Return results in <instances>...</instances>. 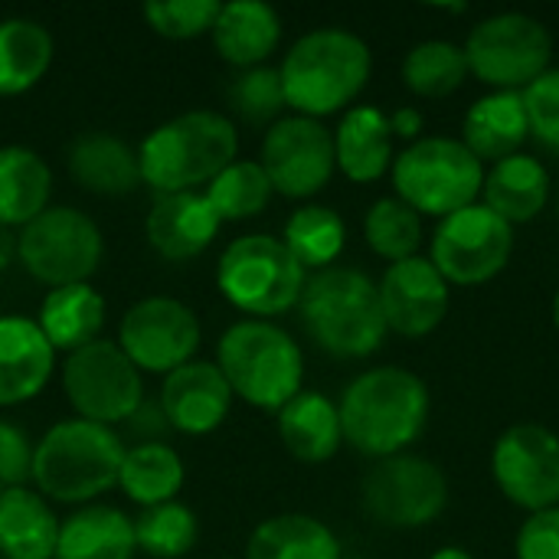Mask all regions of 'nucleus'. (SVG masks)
Listing matches in <instances>:
<instances>
[{"label": "nucleus", "instance_id": "obj_1", "mask_svg": "<svg viewBox=\"0 0 559 559\" xmlns=\"http://www.w3.org/2000/svg\"><path fill=\"white\" fill-rule=\"evenodd\" d=\"M344 442L360 455L390 459L413 445L429 423V390L403 367L360 373L337 403Z\"/></svg>", "mask_w": 559, "mask_h": 559}, {"label": "nucleus", "instance_id": "obj_2", "mask_svg": "<svg viewBox=\"0 0 559 559\" xmlns=\"http://www.w3.org/2000/svg\"><path fill=\"white\" fill-rule=\"evenodd\" d=\"M373 69L370 46L341 26L311 29L285 52L278 75L288 108L305 118H324L347 108L367 85Z\"/></svg>", "mask_w": 559, "mask_h": 559}, {"label": "nucleus", "instance_id": "obj_3", "mask_svg": "<svg viewBox=\"0 0 559 559\" xmlns=\"http://www.w3.org/2000/svg\"><path fill=\"white\" fill-rule=\"evenodd\" d=\"M301 324L308 337L341 360H360L380 350L390 328L380 305V288L360 269H324L305 282Z\"/></svg>", "mask_w": 559, "mask_h": 559}, {"label": "nucleus", "instance_id": "obj_4", "mask_svg": "<svg viewBox=\"0 0 559 559\" xmlns=\"http://www.w3.org/2000/svg\"><path fill=\"white\" fill-rule=\"evenodd\" d=\"M239 154L236 124L219 111H183L157 124L138 147L141 183L160 193H187L210 183Z\"/></svg>", "mask_w": 559, "mask_h": 559}, {"label": "nucleus", "instance_id": "obj_5", "mask_svg": "<svg viewBox=\"0 0 559 559\" xmlns=\"http://www.w3.org/2000/svg\"><path fill=\"white\" fill-rule=\"evenodd\" d=\"M121 459L124 442L111 426L62 419L33 449V485L46 501L88 504L118 485Z\"/></svg>", "mask_w": 559, "mask_h": 559}, {"label": "nucleus", "instance_id": "obj_6", "mask_svg": "<svg viewBox=\"0 0 559 559\" xmlns=\"http://www.w3.org/2000/svg\"><path fill=\"white\" fill-rule=\"evenodd\" d=\"M216 367L223 370L233 396L272 413L298 396L305 380V357L298 341L278 324L259 318H246L226 328L216 347Z\"/></svg>", "mask_w": 559, "mask_h": 559}, {"label": "nucleus", "instance_id": "obj_7", "mask_svg": "<svg viewBox=\"0 0 559 559\" xmlns=\"http://www.w3.org/2000/svg\"><path fill=\"white\" fill-rule=\"evenodd\" d=\"M396 197L419 216H452L478 203L485 164L459 138H419L393 157Z\"/></svg>", "mask_w": 559, "mask_h": 559}, {"label": "nucleus", "instance_id": "obj_8", "mask_svg": "<svg viewBox=\"0 0 559 559\" xmlns=\"http://www.w3.org/2000/svg\"><path fill=\"white\" fill-rule=\"evenodd\" d=\"M308 272L275 236H239L216 262V288L223 298L265 321L301 301Z\"/></svg>", "mask_w": 559, "mask_h": 559}, {"label": "nucleus", "instance_id": "obj_9", "mask_svg": "<svg viewBox=\"0 0 559 559\" xmlns=\"http://www.w3.org/2000/svg\"><path fill=\"white\" fill-rule=\"evenodd\" d=\"M468 72L495 92H524L554 59L550 29L531 13H495L465 39Z\"/></svg>", "mask_w": 559, "mask_h": 559}, {"label": "nucleus", "instance_id": "obj_10", "mask_svg": "<svg viewBox=\"0 0 559 559\" xmlns=\"http://www.w3.org/2000/svg\"><path fill=\"white\" fill-rule=\"evenodd\" d=\"M102 252V229L75 206H49L16 233L20 265L49 288L88 282L98 272Z\"/></svg>", "mask_w": 559, "mask_h": 559}, {"label": "nucleus", "instance_id": "obj_11", "mask_svg": "<svg viewBox=\"0 0 559 559\" xmlns=\"http://www.w3.org/2000/svg\"><path fill=\"white\" fill-rule=\"evenodd\" d=\"M62 390L79 419L118 426L144 403L141 370L124 357L118 341H92L62 364Z\"/></svg>", "mask_w": 559, "mask_h": 559}, {"label": "nucleus", "instance_id": "obj_12", "mask_svg": "<svg viewBox=\"0 0 559 559\" xmlns=\"http://www.w3.org/2000/svg\"><path fill=\"white\" fill-rule=\"evenodd\" d=\"M364 511L390 531H416L432 524L449 504L442 468L419 455L380 459L364 478Z\"/></svg>", "mask_w": 559, "mask_h": 559}, {"label": "nucleus", "instance_id": "obj_13", "mask_svg": "<svg viewBox=\"0 0 559 559\" xmlns=\"http://www.w3.org/2000/svg\"><path fill=\"white\" fill-rule=\"evenodd\" d=\"M514 252V226L491 213L485 203H472L445 216L432 236L429 262L449 285H485L501 275Z\"/></svg>", "mask_w": 559, "mask_h": 559}, {"label": "nucleus", "instance_id": "obj_14", "mask_svg": "<svg viewBox=\"0 0 559 559\" xmlns=\"http://www.w3.org/2000/svg\"><path fill=\"white\" fill-rule=\"evenodd\" d=\"M259 164L275 193L308 200L321 193L334 177V131L305 115L278 118L262 138Z\"/></svg>", "mask_w": 559, "mask_h": 559}, {"label": "nucleus", "instance_id": "obj_15", "mask_svg": "<svg viewBox=\"0 0 559 559\" xmlns=\"http://www.w3.org/2000/svg\"><path fill=\"white\" fill-rule=\"evenodd\" d=\"M118 347L141 373H174L200 347V321L177 298H141L118 324Z\"/></svg>", "mask_w": 559, "mask_h": 559}, {"label": "nucleus", "instance_id": "obj_16", "mask_svg": "<svg viewBox=\"0 0 559 559\" xmlns=\"http://www.w3.org/2000/svg\"><path fill=\"white\" fill-rule=\"evenodd\" d=\"M491 472L511 504L531 514L559 508V439L550 429L537 423L511 426L495 442Z\"/></svg>", "mask_w": 559, "mask_h": 559}, {"label": "nucleus", "instance_id": "obj_17", "mask_svg": "<svg viewBox=\"0 0 559 559\" xmlns=\"http://www.w3.org/2000/svg\"><path fill=\"white\" fill-rule=\"evenodd\" d=\"M377 288L386 328L403 337H426L449 314V282L423 255L393 262Z\"/></svg>", "mask_w": 559, "mask_h": 559}, {"label": "nucleus", "instance_id": "obj_18", "mask_svg": "<svg viewBox=\"0 0 559 559\" xmlns=\"http://www.w3.org/2000/svg\"><path fill=\"white\" fill-rule=\"evenodd\" d=\"M233 390L223 370L210 360H190L164 377L160 409L170 429L183 436H206L223 426L233 409Z\"/></svg>", "mask_w": 559, "mask_h": 559}, {"label": "nucleus", "instance_id": "obj_19", "mask_svg": "<svg viewBox=\"0 0 559 559\" xmlns=\"http://www.w3.org/2000/svg\"><path fill=\"white\" fill-rule=\"evenodd\" d=\"M219 226L223 219L210 206L206 193L187 190V193H160L147 213L144 233L157 255L170 262H187L216 239Z\"/></svg>", "mask_w": 559, "mask_h": 559}, {"label": "nucleus", "instance_id": "obj_20", "mask_svg": "<svg viewBox=\"0 0 559 559\" xmlns=\"http://www.w3.org/2000/svg\"><path fill=\"white\" fill-rule=\"evenodd\" d=\"M56 350L36 328L20 314L0 318V406H20L39 396L52 377Z\"/></svg>", "mask_w": 559, "mask_h": 559}, {"label": "nucleus", "instance_id": "obj_21", "mask_svg": "<svg viewBox=\"0 0 559 559\" xmlns=\"http://www.w3.org/2000/svg\"><path fill=\"white\" fill-rule=\"evenodd\" d=\"M210 33H213L216 52L229 66L255 69V66H265V59L278 49L282 16L272 3L233 0V3H219L216 23Z\"/></svg>", "mask_w": 559, "mask_h": 559}, {"label": "nucleus", "instance_id": "obj_22", "mask_svg": "<svg viewBox=\"0 0 559 559\" xmlns=\"http://www.w3.org/2000/svg\"><path fill=\"white\" fill-rule=\"evenodd\" d=\"M527 138H531V121L521 92H491L465 111L462 144L481 164H498L521 154Z\"/></svg>", "mask_w": 559, "mask_h": 559}, {"label": "nucleus", "instance_id": "obj_23", "mask_svg": "<svg viewBox=\"0 0 559 559\" xmlns=\"http://www.w3.org/2000/svg\"><path fill=\"white\" fill-rule=\"evenodd\" d=\"M390 115L373 105L347 108L334 131V160L354 183H373L393 167Z\"/></svg>", "mask_w": 559, "mask_h": 559}, {"label": "nucleus", "instance_id": "obj_24", "mask_svg": "<svg viewBox=\"0 0 559 559\" xmlns=\"http://www.w3.org/2000/svg\"><path fill=\"white\" fill-rule=\"evenodd\" d=\"M72 180L98 197H124L141 183L138 151L108 131H88L69 144Z\"/></svg>", "mask_w": 559, "mask_h": 559}, {"label": "nucleus", "instance_id": "obj_25", "mask_svg": "<svg viewBox=\"0 0 559 559\" xmlns=\"http://www.w3.org/2000/svg\"><path fill=\"white\" fill-rule=\"evenodd\" d=\"M278 439L298 462L321 465L334 459L344 442L337 403L318 390H301L278 409Z\"/></svg>", "mask_w": 559, "mask_h": 559}, {"label": "nucleus", "instance_id": "obj_26", "mask_svg": "<svg viewBox=\"0 0 559 559\" xmlns=\"http://www.w3.org/2000/svg\"><path fill=\"white\" fill-rule=\"evenodd\" d=\"M481 197L485 206L498 213L504 223H531L544 213L550 200V174L537 157L514 154L508 160L491 164V170L485 174Z\"/></svg>", "mask_w": 559, "mask_h": 559}, {"label": "nucleus", "instance_id": "obj_27", "mask_svg": "<svg viewBox=\"0 0 559 559\" xmlns=\"http://www.w3.org/2000/svg\"><path fill=\"white\" fill-rule=\"evenodd\" d=\"M134 521L108 504H85L59 524L56 559H134Z\"/></svg>", "mask_w": 559, "mask_h": 559}, {"label": "nucleus", "instance_id": "obj_28", "mask_svg": "<svg viewBox=\"0 0 559 559\" xmlns=\"http://www.w3.org/2000/svg\"><path fill=\"white\" fill-rule=\"evenodd\" d=\"M59 521L33 488H7L0 498V554L7 559H56Z\"/></svg>", "mask_w": 559, "mask_h": 559}, {"label": "nucleus", "instance_id": "obj_29", "mask_svg": "<svg viewBox=\"0 0 559 559\" xmlns=\"http://www.w3.org/2000/svg\"><path fill=\"white\" fill-rule=\"evenodd\" d=\"M36 328L49 341L52 350H79L92 341H98L105 328V298L88 285H62L49 288V295L39 305Z\"/></svg>", "mask_w": 559, "mask_h": 559}, {"label": "nucleus", "instance_id": "obj_30", "mask_svg": "<svg viewBox=\"0 0 559 559\" xmlns=\"http://www.w3.org/2000/svg\"><path fill=\"white\" fill-rule=\"evenodd\" d=\"M52 197V170L49 164L23 147L7 144L0 147V223L3 226H26L43 210H49Z\"/></svg>", "mask_w": 559, "mask_h": 559}, {"label": "nucleus", "instance_id": "obj_31", "mask_svg": "<svg viewBox=\"0 0 559 559\" xmlns=\"http://www.w3.org/2000/svg\"><path fill=\"white\" fill-rule=\"evenodd\" d=\"M52 33L26 16L0 20V95L29 92L52 66Z\"/></svg>", "mask_w": 559, "mask_h": 559}, {"label": "nucleus", "instance_id": "obj_32", "mask_svg": "<svg viewBox=\"0 0 559 559\" xmlns=\"http://www.w3.org/2000/svg\"><path fill=\"white\" fill-rule=\"evenodd\" d=\"M187 478L183 459L167 442H138L134 449H124L118 488L141 508L167 504L180 495Z\"/></svg>", "mask_w": 559, "mask_h": 559}, {"label": "nucleus", "instance_id": "obj_33", "mask_svg": "<svg viewBox=\"0 0 559 559\" xmlns=\"http://www.w3.org/2000/svg\"><path fill=\"white\" fill-rule=\"evenodd\" d=\"M246 559H341V544L318 518L278 514L252 531Z\"/></svg>", "mask_w": 559, "mask_h": 559}, {"label": "nucleus", "instance_id": "obj_34", "mask_svg": "<svg viewBox=\"0 0 559 559\" xmlns=\"http://www.w3.org/2000/svg\"><path fill=\"white\" fill-rule=\"evenodd\" d=\"M285 249L298 259V265L308 272H324L331 269V262L344 252L347 246V226L341 219L337 210L321 206V203H308L301 210H295L285 223L282 233Z\"/></svg>", "mask_w": 559, "mask_h": 559}, {"label": "nucleus", "instance_id": "obj_35", "mask_svg": "<svg viewBox=\"0 0 559 559\" xmlns=\"http://www.w3.org/2000/svg\"><path fill=\"white\" fill-rule=\"evenodd\" d=\"M468 75L465 49L449 39H426L403 59V82L419 98H445L459 92Z\"/></svg>", "mask_w": 559, "mask_h": 559}, {"label": "nucleus", "instance_id": "obj_36", "mask_svg": "<svg viewBox=\"0 0 559 559\" xmlns=\"http://www.w3.org/2000/svg\"><path fill=\"white\" fill-rule=\"evenodd\" d=\"M272 183L259 160H233L206 183V200L223 223H239L259 216L272 200Z\"/></svg>", "mask_w": 559, "mask_h": 559}, {"label": "nucleus", "instance_id": "obj_37", "mask_svg": "<svg viewBox=\"0 0 559 559\" xmlns=\"http://www.w3.org/2000/svg\"><path fill=\"white\" fill-rule=\"evenodd\" d=\"M200 537V524L197 514L180 504V501H167L157 508H144L134 518V540L138 550H144L154 559H180L187 557L197 547Z\"/></svg>", "mask_w": 559, "mask_h": 559}, {"label": "nucleus", "instance_id": "obj_38", "mask_svg": "<svg viewBox=\"0 0 559 559\" xmlns=\"http://www.w3.org/2000/svg\"><path fill=\"white\" fill-rule=\"evenodd\" d=\"M364 236H367V246L393 265L419 252L423 216L413 206H406L400 197H383L367 210Z\"/></svg>", "mask_w": 559, "mask_h": 559}, {"label": "nucleus", "instance_id": "obj_39", "mask_svg": "<svg viewBox=\"0 0 559 559\" xmlns=\"http://www.w3.org/2000/svg\"><path fill=\"white\" fill-rule=\"evenodd\" d=\"M229 102L249 124H275L282 108L288 105L285 88H282V75L272 66L242 69L229 88Z\"/></svg>", "mask_w": 559, "mask_h": 559}, {"label": "nucleus", "instance_id": "obj_40", "mask_svg": "<svg viewBox=\"0 0 559 559\" xmlns=\"http://www.w3.org/2000/svg\"><path fill=\"white\" fill-rule=\"evenodd\" d=\"M219 0H151L144 3V20L154 33L167 39H193L213 29Z\"/></svg>", "mask_w": 559, "mask_h": 559}, {"label": "nucleus", "instance_id": "obj_41", "mask_svg": "<svg viewBox=\"0 0 559 559\" xmlns=\"http://www.w3.org/2000/svg\"><path fill=\"white\" fill-rule=\"evenodd\" d=\"M521 95L531 121V138H537L547 151L559 154V69H547Z\"/></svg>", "mask_w": 559, "mask_h": 559}, {"label": "nucleus", "instance_id": "obj_42", "mask_svg": "<svg viewBox=\"0 0 559 559\" xmlns=\"http://www.w3.org/2000/svg\"><path fill=\"white\" fill-rule=\"evenodd\" d=\"M33 442L13 423H0V481L3 488H26L33 481Z\"/></svg>", "mask_w": 559, "mask_h": 559}, {"label": "nucleus", "instance_id": "obj_43", "mask_svg": "<svg viewBox=\"0 0 559 559\" xmlns=\"http://www.w3.org/2000/svg\"><path fill=\"white\" fill-rule=\"evenodd\" d=\"M518 559H559V508L531 514L514 540Z\"/></svg>", "mask_w": 559, "mask_h": 559}, {"label": "nucleus", "instance_id": "obj_44", "mask_svg": "<svg viewBox=\"0 0 559 559\" xmlns=\"http://www.w3.org/2000/svg\"><path fill=\"white\" fill-rule=\"evenodd\" d=\"M128 426H131L134 436H141V442H160V436L170 429V423H167L160 403H141V406L134 409V416L128 419Z\"/></svg>", "mask_w": 559, "mask_h": 559}, {"label": "nucleus", "instance_id": "obj_45", "mask_svg": "<svg viewBox=\"0 0 559 559\" xmlns=\"http://www.w3.org/2000/svg\"><path fill=\"white\" fill-rule=\"evenodd\" d=\"M390 128H393V138L400 134L406 141H419V131L426 128V118H423L419 108L406 105V108H400V111L390 115Z\"/></svg>", "mask_w": 559, "mask_h": 559}, {"label": "nucleus", "instance_id": "obj_46", "mask_svg": "<svg viewBox=\"0 0 559 559\" xmlns=\"http://www.w3.org/2000/svg\"><path fill=\"white\" fill-rule=\"evenodd\" d=\"M13 259H16V233L0 223V272H7Z\"/></svg>", "mask_w": 559, "mask_h": 559}, {"label": "nucleus", "instance_id": "obj_47", "mask_svg": "<svg viewBox=\"0 0 559 559\" xmlns=\"http://www.w3.org/2000/svg\"><path fill=\"white\" fill-rule=\"evenodd\" d=\"M429 559H475L468 550H462V547H442L439 554H432Z\"/></svg>", "mask_w": 559, "mask_h": 559}, {"label": "nucleus", "instance_id": "obj_48", "mask_svg": "<svg viewBox=\"0 0 559 559\" xmlns=\"http://www.w3.org/2000/svg\"><path fill=\"white\" fill-rule=\"evenodd\" d=\"M554 324H557V331H559V292H557V298H554Z\"/></svg>", "mask_w": 559, "mask_h": 559}, {"label": "nucleus", "instance_id": "obj_49", "mask_svg": "<svg viewBox=\"0 0 559 559\" xmlns=\"http://www.w3.org/2000/svg\"><path fill=\"white\" fill-rule=\"evenodd\" d=\"M3 491H7V488H3V481H0V498H3Z\"/></svg>", "mask_w": 559, "mask_h": 559}, {"label": "nucleus", "instance_id": "obj_50", "mask_svg": "<svg viewBox=\"0 0 559 559\" xmlns=\"http://www.w3.org/2000/svg\"><path fill=\"white\" fill-rule=\"evenodd\" d=\"M341 559H344V557H341ZM350 559H360V557H350Z\"/></svg>", "mask_w": 559, "mask_h": 559}, {"label": "nucleus", "instance_id": "obj_51", "mask_svg": "<svg viewBox=\"0 0 559 559\" xmlns=\"http://www.w3.org/2000/svg\"><path fill=\"white\" fill-rule=\"evenodd\" d=\"M557 210H559V203H557Z\"/></svg>", "mask_w": 559, "mask_h": 559}]
</instances>
